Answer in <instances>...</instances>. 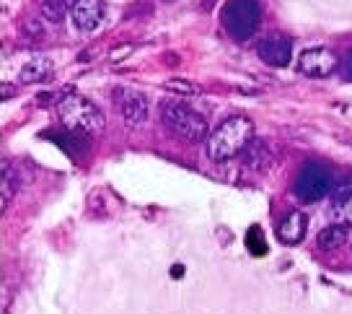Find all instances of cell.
Wrapping results in <instances>:
<instances>
[{"instance_id": "6da1fadb", "label": "cell", "mask_w": 352, "mask_h": 314, "mask_svg": "<svg viewBox=\"0 0 352 314\" xmlns=\"http://www.w3.org/2000/svg\"><path fill=\"white\" fill-rule=\"evenodd\" d=\"M254 140V123L243 114H233L210 133L208 156L212 161H228L236 154H243Z\"/></svg>"}, {"instance_id": "7a4b0ae2", "label": "cell", "mask_w": 352, "mask_h": 314, "mask_svg": "<svg viewBox=\"0 0 352 314\" xmlns=\"http://www.w3.org/2000/svg\"><path fill=\"white\" fill-rule=\"evenodd\" d=\"M57 114H60V123L65 125L67 133L73 135H99L107 127V120H104L99 107L80 94L63 96L57 104Z\"/></svg>"}, {"instance_id": "3957f363", "label": "cell", "mask_w": 352, "mask_h": 314, "mask_svg": "<svg viewBox=\"0 0 352 314\" xmlns=\"http://www.w3.org/2000/svg\"><path fill=\"white\" fill-rule=\"evenodd\" d=\"M161 120L176 138H182L187 143H197L208 135V120L199 112H195L192 107H187L184 101H164L161 104Z\"/></svg>"}, {"instance_id": "277c9868", "label": "cell", "mask_w": 352, "mask_h": 314, "mask_svg": "<svg viewBox=\"0 0 352 314\" xmlns=\"http://www.w3.org/2000/svg\"><path fill=\"white\" fill-rule=\"evenodd\" d=\"M259 19H262L259 0H226V6L220 11L223 29L231 34L236 42L252 39L254 32L259 29Z\"/></svg>"}, {"instance_id": "5b68a950", "label": "cell", "mask_w": 352, "mask_h": 314, "mask_svg": "<svg viewBox=\"0 0 352 314\" xmlns=\"http://www.w3.org/2000/svg\"><path fill=\"white\" fill-rule=\"evenodd\" d=\"M334 190L331 185V171L324 164H316V161H308L306 167L300 169L296 180V195L298 200L303 202H316L321 198H327L329 192Z\"/></svg>"}, {"instance_id": "8992f818", "label": "cell", "mask_w": 352, "mask_h": 314, "mask_svg": "<svg viewBox=\"0 0 352 314\" xmlns=\"http://www.w3.org/2000/svg\"><path fill=\"white\" fill-rule=\"evenodd\" d=\"M111 99L120 109L122 120L130 127H140L148 120V96L138 89H127V86H117L111 91Z\"/></svg>"}, {"instance_id": "52a82bcc", "label": "cell", "mask_w": 352, "mask_h": 314, "mask_svg": "<svg viewBox=\"0 0 352 314\" xmlns=\"http://www.w3.org/2000/svg\"><path fill=\"white\" fill-rule=\"evenodd\" d=\"M298 67L308 78H327L340 67V57L329 47H308L298 57Z\"/></svg>"}, {"instance_id": "ba28073f", "label": "cell", "mask_w": 352, "mask_h": 314, "mask_svg": "<svg viewBox=\"0 0 352 314\" xmlns=\"http://www.w3.org/2000/svg\"><path fill=\"white\" fill-rule=\"evenodd\" d=\"M256 52H259V57L267 65L285 67L293 60V42L287 36H283V34H270V36H264L262 42H259Z\"/></svg>"}, {"instance_id": "9c48e42d", "label": "cell", "mask_w": 352, "mask_h": 314, "mask_svg": "<svg viewBox=\"0 0 352 314\" xmlns=\"http://www.w3.org/2000/svg\"><path fill=\"white\" fill-rule=\"evenodd\" d=\"M73 23L78 32H94L99 29L104 19V3L101 0H73Z\"/></svg>"}, {"instance_id": "30bf717a", "label": "cell", "mask_w": 352, "mask_h": 314, "mask_svg": "<svg viewBox=\"0 0 352 314\" xmlns=\"http://www.w3.org/2000/svg\"><path fill=\"white\" fill-rule=\"evenodd\" d=\"M306 216L300 213V211H293L290 216L283 218V224L277 226V236H280L283 244H300L303 236H306Z\"/></svg>"}, {"instance_id": "8fae6325", "label": "cell", "mask_w": 352, "mask_h": 314, "mask_svg": "<svg viewBox=\"0 0 352 314\" xmlns=\"http://www.w3.org/2000/svg\"><path fill=\"white\" fill-rule=\"evenodd\" d=\"M243 161H246L249 169L270 167V161H272V148H270V143L262 140V138H254L252 143L246 146V151H243Z\"/></svg>"}, {"instance_id": "7c38bea8", "label": "cell", "mask_w": 352, "mask_h": 314, "mask_svg": "<svg viewBox=\"0 0 352 314\" xmlns=\"http://www.w3.org/2000/svg\"><path fill=\"white\" fill-rule=\"evenodd\" d=\"M50 73H52V63H50L47 57H32V60L21 67L19 81H21V83H39V81H44Z\"/></svg>"}, {"instance_id": "4fadbf2b", "label": "cell", "mask_w": 352, "mask_h": 314, "mask_svg": "<svg viewBox=\"0 0 352 314\" xmlns=\"http://www.w3.org/2000/svg\"><path fill=\"white\" fill-rule=\"evenodd\" d=\"M344 242H347V226L340 224L327 226L324 231H319V239H316L319 249H340Z\"/></svg>"}, {"instance_id": "5bb4252c", "label": "cell", "mask_w": 352, "mask_h": 314, "mask_svg": "<svg viewBox=\"0 0 352 314\" xmlns=\"http://www.w3.org/2000/svg\"><path fill=\"white\" fill-rule=\"evenodd\" d=\"M13 192H16V171L8 164H3V171H0V208L3 211L8 208Z\"/></svg>"}, {"instance_id": "9a60e30c", "label": "cell", "mask_w": 352, "mask_h": 314, "mask_svg": "<svg viewBox=\"0 0 352 314\" xmlns=\"http://www.w3.org/2000/svg\"><path fill=\"white\" fill-rule=\"evenodd\" d=\"M67 11H73L70 8V0H42V13L47 21L60 23L65 19Z\"/></svg>"}, {"instance_id": "2e32d148", "label": "cell", "mask_w": 352, "mask_h": 314, "mask_svg": "<svg viewBox=\"0 0 352 314\" xmlns=\"http://www.w3.org/2000/svg\"><path fill=\"white\" fill-rule=\"evenodd\" d=\"M331 221L340 226H352V198L331 202Z\"/></svg>"}, {"instance_id": "e0dca14e", "label": "cell", "mask_w": 352, "mask_h": 314, "mask_svg": "<svg viewBox=\"0 0 352 314\" xmlns=\"http://www.w3.org/2000/svg\"><path fill=\"white\" fill-rule=\"evenodd\" d=\"M246 249L256 255V258H262L267 255V239H264V231L259 226H252L249 231H246Z\"/></svg>"}, {"instance_id": "ac0fdd59", "label": "cell", "mask_w": 352, "mask_h": 314, "mask_svg": "<svg viewBox=\"0 0 352 314\" xmlns=\"http://www.w3.org/2000/svg\"><path fill=\"white\" fill-rule=\"evenodd\" d=\"M166 89L174 91V94H184V96H197V94H202L197 83H192V81H184V78L166 81Z\"/></svg>"}, {"instance_id": "d6986e66", "label": "cell", "mask_w": 352, "mask_h": 314, "mask_svg": "<svg viewBox=\"0 0 352 314\" xmlns=\"http://www.w3.org/2000/svg\"><path fill=\"white\" fill-rule=\"evenodd\" d=\"M344 198H352V171L342 174V180L337 182L334 190H331V202L344 200Z\"/></svg>"}, {"instance_id": "ffe728a7", "label": "cell", "mask_w": 352, "mask_h": 314, "mask_svg": "<svg viewBox=\"0 0 352 314\" xmlns=\"http://www.w3.org/2000/svg\"><path fill=\"white\" fill-rule=\"evenodd\" d=\"M340 70H342V78L352 81V47L344 52V57L340 60Z\"/></svg>"}, {"instance_id": "44dd1931", "label": "cell", "mask_w": 352, "mask_h": 314, "mask_svg": "<svg viewBox=\"0 0 352 314\" xmlns=\"http://www.w3.org/2000/svg\"><path fill=\"white\" fill-rule=\"evenodd\" d=\"M184 275V265H174L171 268V278H182Z\"/></svg>"}, {"instance_id": "7402d4cb", "label": "cell", "mask_w": 352, "mask_h": 314, "mask_svg": "<svg viewBox=\"0 0 352 314\" xmlns=\"http://www.w3.org/2000/svg\"><path fill=\"white\" fill-rule=\"evenodd\" d=\"M205 8H210V0H205Z\"/></svg>"}]
</instances>
